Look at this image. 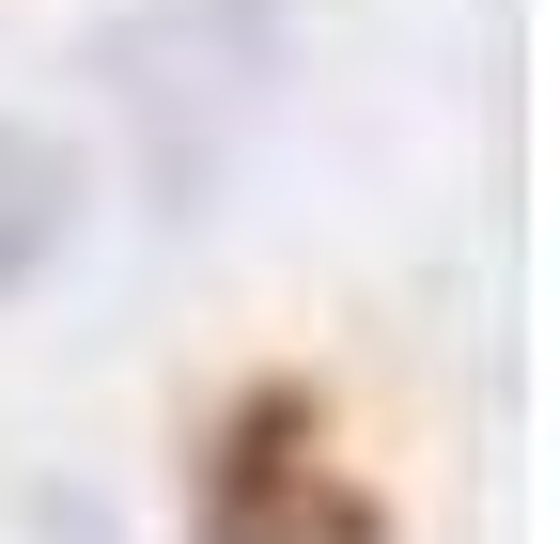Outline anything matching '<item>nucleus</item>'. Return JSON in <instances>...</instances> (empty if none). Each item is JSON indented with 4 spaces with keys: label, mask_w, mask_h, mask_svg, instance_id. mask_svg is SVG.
Masks as SVG:
<instances>
[{
    "label": "nucleus",
    "mask_w": 560,
    "mask_h": 544,
    "mask_svg": "<svg viewBox=\"0 0 560 544\" xmlns=\"http://www.w3.org/2000/svg\"><path fill=\"white\" fill-rule=\"evenodd\" d=\"M202 544H389V513L327 466V389L265 374L202 436Z\"/></svg>",
    "instance_id": "f257e3e1"
},
{
    "label": "nucleus",
    "mask_w": 560,
    "mask_h": 544,
    "mask_svg": "<svg viewBox=\"0 0 560 544\" xmlns=\"http://www.w3.org/2000/svg\"><path fill=\"white\" fill-rule=\"evenodd\" d=\"M62 218H79V172H62V141L0 125V296H32V281H47Z\"/></svg>",
    "instance_id": "f03ea898"
}]
</instances>
